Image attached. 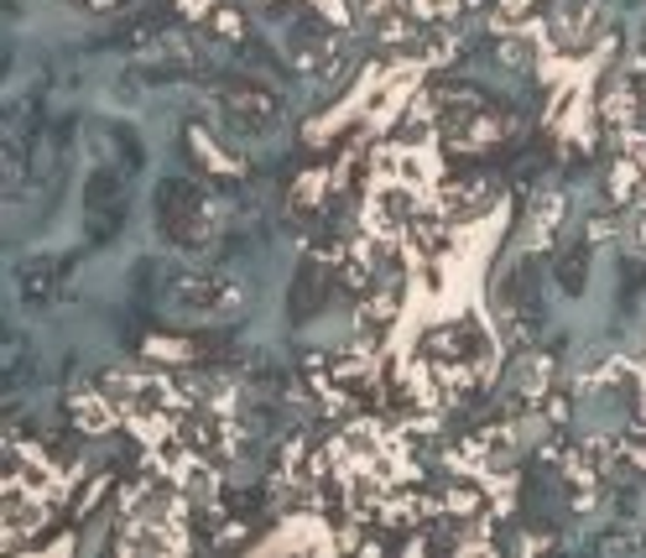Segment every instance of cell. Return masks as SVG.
<instances>
[{
  "label": "cell",
  "mask_w": 646,
  "mask_h": 558,
  "mask_svg": "<svg viewBox=\"0 0 646 558\" xmlns=\"http://www.w3.org/2000/svg\"><path fill=\"white\" fill-rule=\"evenodd\" d=\"M157 220L178 245H199L209 235V204L193 183H162L157 193Z\"/></svg>",
  "instance_id": "obj_1"
},
{
  "label": "cell",
  "mask_w": 646,
  "mask_h": 558,
  "mask_svg": "<svg viewBox=\"0 0 646 558\" xmlns=\"http://www.w3.org/2000/svg\"><path fill=\"white\" fill-rule=\"evenodd\" d=\"M84 214H89L94 241H110L115 224L126 220V183L115 172H94L89 183H84Z\"/></svg>",
  "instance_id": "obj_2"
},
{
  "label": "cell",
  "mask_w": 646,
  "mask_h": 558,
  "mask_svg": "<svg viewBox=\"0 0 646 558\" xmlns=\"http://www.w3.org/2000/svg\"><path fill=\"white\" fill-rule=\"evenodd\" d=\"M224 115L235 120V130L256 136V130H266L277 120V94L256 90V84H230V90H224Z\"/></svg>",
  "instance_id": "obj_3"
},
{
  "label": "cell",
  "mask_w": 646,
  "mask_h": 558,
  "mask_svg": "<svg viewBox=\"0 0 646 558\" xmlns=\"http://www.w3.org/2000/svg\"><path fill=\"white\" fill-rule=\"evenodd\" d=\"M230 298H235V287L220 277H199V272L172 277V303L188 308V314H214V303H230Z\"/></svg>",
  "instance_id": "obj_4"
},
{
  "label": "cell",
  "mask_w": 646,
  "mask_h": 558,
  "mask_svg": "<svg viewBox=\"0 0 646 558\" xmlns=\"http://www.w3.org/2000/svg\"><path fill=\"white\" fill-rule=\"evenodd\" d=\"M324 298H329V266H318V261H303V272H297V287H293V318H314Z\"/></svg>",
  "instance_id": "obj_5"
},
{
  "label": "cell",
  "mask_w": 646,
  "mask_h": 558,
  "mask_svg": "<svg viewBox=\"0 0 646 558\" xmlns=\"http://www.w3.org/2000/svg\"><path fill=\"white\" fill-rule=\"evenodd\" d=\"M584 261H590V251H584L579 241L563 245V256H558V282H563V293H584V277H590Z\"/></svg>",
  "instance_id": "obj_6"
},
{
  "label": "cell",
  "mask_w": 646,
  "mask_h": 558,
  "mask_svg": "<svg viewBox=\"0 0 646 558\" xmlns=\"http://www.w3.org/2000/svg\"><path fill=\"white\" fill-rule=\"evenodd\" d=\"M642 287H646V266H642V261H626V266H621V277H615V303L631 314V303H636V293H642Z\"/></svg>",
  "instance_id": "obj_7"
}]
</instances>
